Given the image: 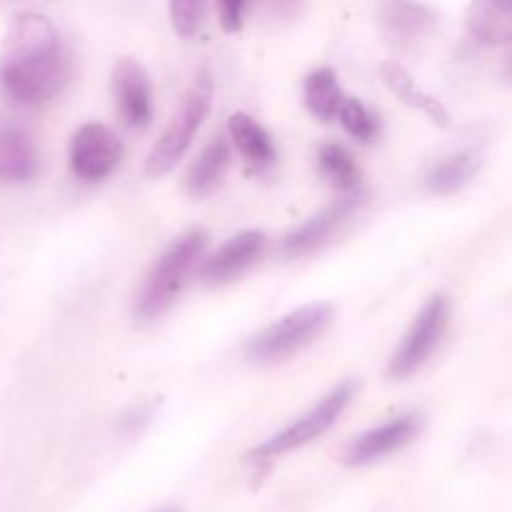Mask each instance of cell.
Masks as SVG:
<instances>
[{"label":"cell","instance_id":"cell-20","mask_svg":"<svg viewBox=\"0 0 512 512\" xmlns=\"http://www.w3.org/2000/svg\"><path fill=\"white\" fill-rule=\"evenodd\" d=\"M320 173L328 178L333 188L343 190L345 195L360 190V168L355 155L340 143H325L318 150Z\"/></svg>","mask_w":512,"mask_h":512},{"label":"cell","instance_id":"cell-8","mask_svg":"<svg viewBox=\"0 0 512 512\" xmlns=\"http://www.w3.org/2000/svg\"><path fill=\"white\" fill-rule=\"evenodd\" d=\"M423 430V415L418 413H403L398 418L388 420V423L378 425V428L365 430L363 435L353 438V443L345 448L343 463L350 468H365L378 460L388 458V455L398 453L405 445L413 443Z\"/></svg>","mask_w":512,"mask_h":512},{"label":"cell","instance_id":"cell-6","mask_svg":"<svg viewBox=\"0 0 512 512\" xmlns=\"http://www.w3.org/2000/svg\"><path fill=\"white\" fill-rule=\"evenodd\" d=\"M450 325V300L448 295H433L423 305L415 320L410 323L408 333L398 343L395 353L390 355L388 375L393 380H405L418 373L430 355L438 350L440 340L445 338Z\"/></svg>","mask_w":512,"mask_h":512},{"label":"cell","instance_id":"cell-22","mask_svg":"<svg viewBox=\"0 0 512 512\" xmlns=\"http://www.w3.org/2000/svg\"><path fill=\"white\" fill-rule=\"evenodd\" d=\"M208 5L203 0H173L170 3V23L173 30L183 38H195L205 23Z\"/></svg>","mask_w":512,"mask_h":512},{"label":"cell","instance_id":"cell-17","mask_svg":"<svg viewBox=\"0 0 512 512\" xmlns=\"http://www.w3.org/2000/svg\"><path fill=\"white\" fill-rule=\"evenodd\" d=\"M468 30L483 45H512V3L480 0L468 8Z\"/></svg>","mask_w":512,"mask_h":512},{"label":"cell","instance_id":"cell-3","mask_svg":"<svg viewBox=\"0 0 512 512\" xmlns=\"http://www.w3.org/2000/svg\"><path fill=\"white\" fill-rule=\"evenodd\" d=\"M210 103H213V78H210V70L203 68L195 78L193 88L185 93L180 108L170 118L168 128L163 130L158 143L148 153V160H145V175L148 178H163L183 160V155L193 145L195 133L200 130L203 120L208 118Z\"/></svg>","mask_w":512,"mask_h":512},{"label":"cell","instance_id":"cell-11","mask_svg":"<svg viewBox=\"0 0 512 512\" xmlns=\"http://www.w3.org/2000/svg\"><path fill=\"white\" fill-rule=\"evenodd\" d=\"M440 15L425 3H385L378 10L383 38L400 50H413L438 28Z\"/></svg>","mask_w":512,"mask_h":512},{"label":"cell","instance_id":"cell-15","mask_svg":"<svg viewBox=\"0 0 512 512\" xmlns=\"http://www.w3.org/2000/svg\"><path fill=\"white\" fill-rule=\"evenodd\" d=\"M230 168V145L223 138L210 140L185 175V190L193 200H205L223 185Z\"/></svg>","mask_w":512,"mask_h":512},{"label":"cell","instance_id":"cell-9","mask_svg":"<svg viewBox=\"0 0 512 512\" xmlns=\"http://www.w3.org/2000/svg\"><path fill=\"white\" fill-rule=\"evenodd\" d=\"M113 98L128 128H148L153 120V88L148 70L135 58H120L115 63Z\"/></svg>","mask_w":512,"mask_h":512},{"label":"cell","instance_id":"cell-10","mask_svg":"<svg viewBox=\"0 0 512 512\" xmlns=\"http://www.w3.org/2000/svg\"><path fill=\"white\" fill-rule=\"evenodd\" d=\"M363 205V190H355V193L343 195L340 200H335L330 208H325L323 213L313 215L310 220H305L303 225H298L295 230H290L283 238V253L285 258H303L310 255L313 250H318L355 210Z\"/></svg>","mask_w":512,"mask_h":512},{"label":"cell","instance_id":"cell-12","mask_svg":"<svg viewBox=\"0 0 512 512\" xmlns=\"http://www.w3.org/2000/svg\"><path fill=\"white\" fill-rule=\"evenodd\" d=\"M263 248V230H243V233L233 235L228 243L220 245L210 258L203 260V265H200V280L205 285H225L230 280L240 278L260 258Z\"/></svg>","mask_w":512,"mask_h":512},{"label":"cell","instance_id":"cell-16","mask_svg":"<svg viewBox=\"0 0 512 512\" xmlns=\"http://www.w3.org/2000/svg\"><path fill=\"white\" fill-rule=\"evenodd\" d=\"M228 133L235 148L240 150L245 160L253 165L255 170H265L275 163L278 153H275L273 138L268 130L248 113H233L228 120Z\"/></svg>","mask_w":512,"mask_h":512},{"label":"cell","instance_id":"cell-4","mask_svg":"<svg viewBox=\"0 0 512 512\" xmlns=\"http://www.w3.org/2000/svg\"><path fill=\"white\" fill-rule=\"evenodd\" d=\"M330 323H333V308L328 303H308L303 308L290 310L288 315L268 325L263 333L250 338L245 353L260 363L283 360L323 338Z\"/></svg>","mask_w":512,"mask_h":512},{"label":"cell","instance_id":"cell-23","mask_svg":"<svg viewBox=\"0 0 512 512\" xmlns=\"http://www.w3.org/2000/svg\"><path fill=\"white\" fill-rule=\"evenodd\" d=\"M248 5L243 0H223L218 3V20L225 33H240L243 30V15Z\"/></svg>","mask_w":512,"mask_h":512},{"label":"cell","instance_id":"cell-18","mask_svg":"<svg viewBox=\"0 0 512 512\" xmlns=\"http://www.w3.org/2000/svg\"><path fill=\"white\" fill-rule=\"evenodd\" d=\"M303 98L310 113L318 120L328 123V120L338 118L340 108L345 103V95L340 90L338 75L333 68H318L305 78L303 83Z\"/></svg>","mask_w":512,"mask_h":512},{"label":"cell","instance_id":"cell-2","mask_svg":"<svg viewBox=\"0 0 512 512\" xmlns=\"http://www.w3.org/2000/svg\"><path fill=\"white\" fill-rule=\"evenodd\" d=\"M208 240V233L203 228H190L163 250L140 290L138 303H135V318L150 323L178 300L188 278L203 260Z\"/></svg>","mask_w":512,"mask_h":512},{"label":"cell","instance_id":"cell-25","mask_svg":"<svg viewBox=\"0 0 512 512\" xmlns=\"http://www.w3.org/2000/svg\"><path fill=\"white\" fill-rule=\"evenodd\" d=\"M160 512H178V510H160Z\"/></svg>","mask_w":512,"mask_h":512},{"label":"cell","instance_id":"cell-24","mask_svg":"<svg viewBox=\"0 0 512 512\" xmlns=\"http://www.w3.org/2000/svg\"><path fill=\"white\" fill-rule=\"evenodd\" d=\"M505 80H508V83L512 85V48H510V53H508V58H505Z\"/></svg>","mask_w":512,"mask_h":512},{"label":"cell","instance_id":"cell-14","mask_svg":"<svg viewBox=\"0 0 512 512\" xmlns=\"http://www.w3.org/2000/svg\"><path fill=\"white\" fill-rule=\"evenodd\" d=\"M38 173V153L25 130L0 125V183H28Z\"/></svg>","mask_w":512,"mask_h":512},{"label":"cell","instance_id":"cell-21","mask_svg":"<svg viewBox=\"0 0 512 512\" xmlns=\"http://www.w3.org/2000/svg\"><path fill=\"white\" fill-rule=\"evenodd\" d=\"M338 120L345 128V133H348L350 138L360 140V143H370V140H375V135L380 133V120L375 118L373 110L358 98H345L343 108H340L338 113Z\"/></svg>","mask_w":512,"mask_h":512},{"label":"cell","instance_id":"cell-7","mask_svg":"<svg viewBox=\"0 0 512 512\" xmlns=\"http://www.w3.org/2000/svg\"><path fill=\"white\" fill-rule=\"evenodd\" d=\"M70 168L85 183H98L113 175L123 160V143L103 123H85L70 138Z\"/></svg>","mask_w":512,"mask_h":512},{"label":"cell","instance_id":"cell-1","mask_svg":"<svg viewBox=\"0 0 512 512\" xmlns=\"http://www.w3.org/2000/svg\"><path fill=\"white\" fill-rule=\"evenodd\" d=\"M68 55L48 15L25 10L8 25L0 45V83L18 105H40L63 90Z\"/></svg>","mask_w":512,"mask_h":512},{"label":"cell","instance_id":"cell-13","mask_svg":"<svg viewBox=\"0 0 512 512\" xmlns=\"http://www.w3.org/2000/svg\"><path fill=\"white\" fill-rule=\"evenodd\" d=\"M380 73H383L385 85H388V88L393 90L405 105L425 113L435 125H440V128H448L450 125L448 108H445L435 95H430L428 90L420 88L418 80L408 73V68H405L403 63H398V60H385Z\"/></svg>","mask_w":512,"mask_h":512},{"label":"cell","instance_id":"cell-19","mask_svg":"<svg viewBox=\"0 0 512 512\" xmlns=\"http://www.w3.org/2000/svg\"><path fill=\"white\" fill-rule=\"evenodd\" d=\"M480 170V158L470 150H460V153L448 155L440 163L433 165V170L425 178L430 193L435 195H450L463 190L470 180L475 178V173Z\"/></svg>","mask_w":512,"mask_h":512},{"label":"cell","instance_id":"cell-5","mask_svg":"<svg viewBox=\"0 0 512 512\" xmlns=\"http://www.w3.org/2000/svg\"><path fill=\"white\" fill-rule=\"evenodd\" d=\"M355 393H358V383H355V380H343V383H338L325 398H320L318 405H313L308 413L300 415V418L293 420L290 425H285L280 433L263 440V443L250 453V458H280V455L290 453V450H298L303 448V445L313 443V440L323 438V435L338 423L340 415L348 410V405L353 403Z\"/></svg>","mask_w":512,"mask_h":512}]
</instances>
